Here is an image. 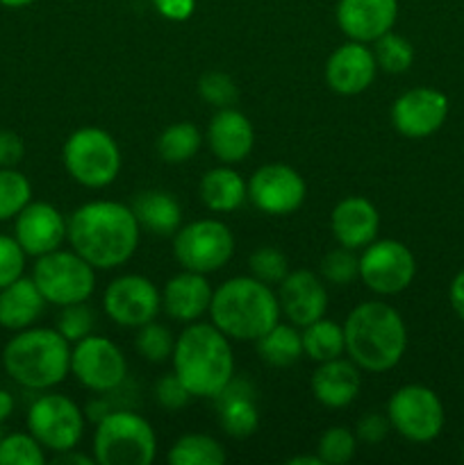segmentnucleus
Segmentation results:
<instances>
[{"mask_svg": "<svg viewBox=\"0 0 464 465\" xmlns=\"http://www.w3.org/2000/svg\"><path fill=\"white\" fill-rule=\"evenodd\" d=\"M141 239L135 212L116 200H91L68 216L66 241L98 271L130 262Z\"/></svg>", "mask_w": 464, "mask_h": 465, "instance_id": "f257e3e1", "label": "nucleus"}, {"mask_svg": "<svg viewBox=\"0 0 464 465\" xmlns=\"http://www.w3.org/2000/svg\"><path fill=\"white\" fill-rule=\"evenodd\" d=\"M171 361L173 372L180 377L191 398L214 400L235 377L230 339L212 322H189L176 339Z\"/></svg>", "mask_w": 464, "mask_h": 465, "instance_id": "f03ea898", "label": "nucleus"}, {"mask_svg": "<svg viewBox=\"0 0 464 465\" xmlns=\"http://www.w3.org/2000/svg\"><path fill=\"white\" fill-rule=\"evenodd\" d=\"M346 354L367 372H387L396 368L408 348L403 316L391 304L368 300L358 304L344 321Z\"/></svg>", "mask_w": 464, "mask_h": 465, "instance_id": "7ed1b4c3", "label": "nucleus"}, {"mask_svg": "<svg viewBox=\"0 0 464 465\" xmlns=\"http://www.w3.org/2000/svg\"><path fill=\"white\" fill-rule=\"evenodd\" d=\"M280 302L271 286L239 275L214 289L209 318L232 341H257L280 321Z\"/></svg>", "mask_w": 464, "mask_h": 465, "instance_id": "20e7f679", "label": "nucleus"}, {"mask_svg": "<svg viewBox=\"0 0 464 465\" xmlns=\"http://www.w3.org/2000/svg\"><path fill=\"white\" fill-rule=\"evenodd\" d=\"M3 366L23 389L48 391L71 372V343L57 330L27 327L7 341Z\"/></svg>", "mask_w": 464, "mask_h": 465, "instance_id": "39448f33", "label": "nucleus"}, {"mask_svg": "<svg viewBox=\"0 0 464 465\" xmlns=\"http://www.w3.org/2000/svg\"><path fill=\"white\" fill-rule=\"evenodd\" d=\"M157 436L150 422L130 409H112L96 422L94 459L98 465H150Z\"/></svg>", "mask_w": 464, "mask_h": 465, "instance_id": "423d86ee", "label": "nucleus"}, {"mask_svg": "<svg viewBox=\"0 0 464 465\" xmlns=\"http://www.w3.org/2000/svg\"><path fill=\"white\" fill-rule=\"evenodd\" d=\"M62 162L68 175L86 189H105L121 173V148L103 127H80L62 148Z\"/></svg>", "mask_w": 464, "mask_h": 465, "instance_id": "0eeeda50", "label": "nucleus"}, {"mask_svg": "<svg viewBox=\"0 0 464 465\" xmlns=\"http://www.w3.org/2000/svg\"><path fill=\"white\" fill-rule=\"evenodd\" d=\"M32 280L55 307L86 302L96 289V268L82 259L76 250H53L36 257Z\"/></svg>", "mask_w": 464, "mask_h": 465, "instance_id": "6e6552de", "label": "nucleus"}, {"mask_svg": "<svg viewBox=\"0 0 464 465\" xmlns=\"http://www.w3.org/2000/svg\"><path fill=\"white\" fill-rule=\"evenodd\" d=\"M235 254V236L230 227L217 218L187 223L173 234V257L185 271L217 272L227 266Z\"/></svg>", "mask_w": 464, "mask_h": 465, "instance_id": "1a4fd4ad", "label": "nucleus"}, {"mask_svg": "<svg viewBox=\"0 0 464 465\" xmlns=\"http://www.w3.org/2000/svg\"><path fill=\"white\" fill-rule=\"evenodd\" d=\"M85 411L62 393H45L27 409V431L48 452L59 454L77 448L85 436Z\"/></svg>", "mask_w": 464, "mask_h": 465, "instance_id": "9d476101", "label": "nucleus"}, {"mask_svg": "<svg viewBox=\"0 0 464 465\" xmlns=\"http://www.w3.org/2000/svg\"><path fill=\"white\" fill-rule=\"evenodd\" d=\"M391 430L412 443H430L444 430V404L432 389L408 384L394 391L387 402Z\"/></svg>", "mask_w": 464, "mask_h": 465, "instance_id": "9b49d317", "label": "nucleus"}, {"mask_svg": "<svg viewBox=\"0 0 464 465\" xmlns=\"http://www.w3.org/2000/svg\"><path fill=\"white\" fill-rule=\"evenodd\" d=\"M71 375L86 391L107 395L126 384L127 361L114 341L89 334L71 348Z\"/></svg>", "mask_w": 464, "mask_h": 465, "instance_id": "f8f14e48", "label": "nucleus"}, {"mask_svg": "<svg viewBox=\"0 0 464 465\" xmlns=\"http://www.w3.org/2000/svg\"><path fill=\"white\" fill-rule=\"evenodd\" d=\"M417 275L412 250L394 239H376L359 254V280L378 295H398Z\"/></svg>", "mask_w": 464, "mask_h": 465, "instance_id": "ddd939ff", "label": "nucleus"}, {"mask_svg": "<svg viewBox=\"0 0 464 465\" xmlns=\"http://www.w3.org/2000/svg\"><path fill=\"white\" fill-rule=\"evenodd\" d=\"M103 307L109 321L121 327L139 330L155 321L162 309V293L144 275H121L107 284L103 293Z\"/></svg>", "mask_w": 464, "mask_h": 465, "instance_id": "4468645a", "label": "nucleus"}, {"mask_svg": "<svg viewBox=\"0 0 464 465\" xmlns=\"http://www.w3.org/2000/svg\"><path fill=\"white\" fill-rule=\"evenodd\" d=\"M308 195V184L287 163H264L250 175L248 198L267 216H289L298 212Z\"/></svg>", "mask_w": 464, "mask_h": 465, "instance_id": "2eb2a0df", "label": "nucleus"}, {"mask_svg": "<svg viewBox=\"0 0 464 465\" xmlns=\"http://www.w3.org/2000/svg\"><path fill=\"white\" fill-rule=\"evenodd\" d=\"M449 116V98L430 86L405 91L391 104V125L408 139H426L444 125Z\"/></svg>", "mask_w": 464, "mask_h": 465, "instance_id": "dca6fc26", "label": "nucleus"}, {"mask_svg": "<svg viewBox=\"0 0 464 465\" xmlns=\"http://www.w3.org/2000/svg\"><path fill=\"white\" fill-rule=\"evenodd\" d=\"M68 218L50 203H27L14 218V239L27 257H41L62 248L66 241Z\"/></svg>", "mask_w": 464, "mask_h": 465, "instance_id": "f3484780", "label": "nucleus"}, {"mask_svg": "<svg viewBox=\"0 0 464 465\" xmlns=\"http://www.w3.org/2000/svg\"><path fill=\"white\" fill-rule=\"evenodd\" d=\"M277 289V302L287 321L296 327H308L326 316L328 291L323 277L312 271H289Z\"/></svg>", "mask_w": 464, "mask_h": 465, "instance_id": "a211bd4d", "label": "nucleus"}, {"mask_svg": "<svg viewBox=\"0 0 464 465\" xmlns=\"http://www.w3.org/2000/svg\"><path fill=\"white\" fill-rule=\"evenodd\" d=\"M378 62L373 48L362 41H348L332 50L326 62V82L335 94L358 95L373 84Z\"/></svg>", "mask_w": 464, "mask_h": 465, "instance_id": "6ab92c4d", "label": "nucleus"}, {"mask_svg": "<svg viewBox=\"0 0 464 465\" xmlns=\"http://www.w3.org/2000/svg\"><path fill=\"white\" fill-rule=\"evenodd\" d=\"M339 30L350 41L373 44L394 30L398 18V0H339L335 9Z\"/></svg>", "mask_w": 464, "mask_h": 465, "instance_id": "aec40b11", "label": "nucleus"}, {"mask_svg": "<svg viewBox=\"0 0 464 465\" xmlns=\"http://www.w3.org/2000/svg\"><path fill=\"white\" fill-rule=\"evenodd\" d=\"M209 150L221 163H241L255 145V130L253 123L248 121L244 112L235 107L218 109L207 125L205 134Z\"/></svg>", "mask_w": 464, "mask_h": 465, "instance_id": "412c9836", "label": "nucleus"}, {"mask_svg": "<svg viewBox=\"0 0 464 465\" xmlns=\"http://www.w3.org/2000/svg\"><path fill=\"white\" fill-rule=\"evenodd\" d=\"M330 230L337 245H344L350 250L367 248L371 241L378 239L380 213L371 200L348 195V198L339 200L332 209Z\"/></svg>", "mask_w": 464, "mask_h": 465, "instance_id": "4be33fe9", "label": "nucleus"}, {"mask_svg": "<svg viewBox=\"0 0 464 465\" xmlns=\"http://www.w3.org/2000/svg\"><path fill=\"white\" fill-rule=\"evenodd\" d=\"M212 295L214 289L203 272L182 268V272L173 275L164 284L162 309L166 312L168 318L189 325V322L200 321L205 313H209Z\"/></svg>", "mask_w": 464, "mask_h": 465, "instance_id": "5701e85b", "label": "nucleus"}, {"mask_svg": "<svg viewBox=\"0 0 464 465\" xmlns=\"http://www.w3.org/2000/svg\"><path fill=\"white\" fill-rule=\"evenodd\" d=\"M312 395L318 404L328 409H344L355 402L362 389L359 368L350 359H330L318 363L312 372Z\"/></svg>", "mask_w": 464, "mask_h": 465, "instance_id": "b1692460", "label": "nucleus"}, {"mask_svg": "<svg viewBox=\"0 0 464 465\" xmlns=\"http://www.w3.org/2000/svg\"><path fill=\"white\" fill-rule=\"evenodd\" d=\"M223 431L232 439H248L259 427V411L255 389L246 380L232 377L226 389L214 398Z\"/></svg>", "mask_w": 464, "mask_h": 465, "instance_id": "393cba45", "label": "nucleus"}, {"mask_svg": "<svg viewBox=\"0 0 464 465\" xmlns=\"http://www.w3.org/2000/svg\"><path fill=\"white\" fill-rule=\"evenodd\" d=\"M45 309V298L32 277H18L0 289V327L21 331L35 325Z\"/></svg>", "mask_w": 464, "mask_h": 465, "instance_id": "a878e982", "label": "nucleus"}, {"mask_svg": "<svg viewBox=\"0 0 464 465\" xmlns=\"http://www.w3.org/2000/svg\"><path fill=\"white\" fill-rule=\"evenodd\" d=\"M200 200L209 212L232 213L246 203L248 198V182L239 175L232 166L209 168L198 184Z\"/></svg>", "mask_w": 464, "mask_h": 465, "instance_id": "bb28decb", "label": "nucleus"}, {"mask_svg": "<svg viewBox=\"0 0 464 465\" xmlns=\"http://www.w3.org/2000/svg\"><path fill=\"white\" fill-rule=\"evenodd\" d=\"M132 212L141 230L155 236H173L182 227V209L166 191L150 189L132 200Z\"/></svg>", "mask_w": 464, "mask_h": 465, "instance_id": "cd10ccee", "label": "nucleus"}, {"mask_svg": "<svg viewBox=\"0 0 464 465\" xmlns=\"http://www.w3.org/2000/svg\"><path fill=\"white\" fill-rule=\"evenodd\" d=\"M257 354L262 357L264 363L273 368H289L303 357V336H300L298 327L285 325L277 321L267 334L259 336L257 341Z\"/></svg>", "mask_w": 464, "mask_h": 465, "instance_id": "c85d7f7f", "label": "nucleus"}, {"mask_svg": "<svg viewBox=\"0 0 464 465\" xmlns=\"http://www.w3.org/2000/svg\"><path fill=\"white\" fill-rule=\"evenodd\" d=\"M300 336H303L305 357H309L317 363L330 361V359L341 357L346 352L344 325L328 321L326 316L314 321L312 325L303 327Z\"/></svg>", "mask_w": 464, "mask_h": 465, "instance_id": "c756f323", "label": "nucleus"}, {"mask_svg": "<svg viewBox=\"0 0 464 465\" xmlns=\"http://www.w3.org/2000/svg\"><path fill=\"white\" fill-rule=\"evenodd\" d=\"M226 459V448L207 434L180 436L166 454V461L171 465H223Z\"/></svg>", "mask_w": 464, "mask_h": 465, "instance_id": "7c9ffc66", "label": "nucleus"}, {"mask_svg": "<svg viewBox=\"0 0 464 465\" xmlns=\"http://www.w3.org/2000/svg\"><path fill=\"white\" fill-rule=\"evenodd\" d=\"M203 145V134L194 123H173L159 134L157 153L166 163H187Z\"/></svg>", "mask_w": 464, "mask_h": 465, "instance_id": "2f4dec72", "label": "nucleus"}, {"mask_svg": "<svg viewBox=\"0 0 464 465\" xmlns=\"http://www.w3.org/2000/svg\"><path fill=\"white\" fill-rule=\"evenodd\" d=\"M373 54H376L378 68L391 75L405 73L414 62V45L405 36L396 35L394 30L373 41Z\"/></svg>", "mask_w": 464, "mask_h": 465, "instance_id": "473e14b6", "label": "nucleus"}, {"mask_svg": "<svg viewBox=\"0 0 464 465\" xmlns=\"http://www.w3.org/2000/svg\"><path fill=\"white\" fill-rule=\"evenodd\" d=\"M32 200V184L16 168H0V221H12Z\"/></svg>", "mask_w": 464, "mask_h": 465, "instance_id": "72a5a7b5", "label": "nucleus"}, {"mask_svg": "<svg viewBox=\"0 0 464 465\" xmlns=\"http://www.w3.org/2000/svg\"><path fill=\"white\" fill-rule=\"evenodd\" d=\"M173 348H176V336L171 334L166 325L150 321L136 330L135 350L150 363H164L171 359Z\"/></svg>", "mask_w": 464, "mask_h": 465, "instance_id": "f704fd0d", "label": "nucleus"}, {"mask_svg": "<svg viewBox=\"0 0 464 465\" xmlns=\"http://www.w3.org/2000/svg\"><path fill=\"white\" fill-rule=\"evenodd\" d=\"M45 450L35 436L27 431L5 434L0 440V465H44Z\"/></svg>", "mask_w": 464, "mask_h": 465, "instance_id": "c9c22d12", "label": "nucleus"}, {"mask_svg": "<svg viewBox=\"0 0 464 465\" xmlns=\"http://www.w3.org/2000/svg\"><path fill=\"white\" fill-rule=\"evenodd\" d=\"M358 452V436L348 427H330L317 443V454L323 465H346Z\"/></svg>", "mask_w": 464, "mask_h": 465, "instance_id": "e433bc0d", "label": "nucleus"}, {"mask_svg": "<svg viewBox=\"0 0 464 465\" xmlns=\"http://www.w3.org/2000/svg\"><path fill=\"white\" fill-rule=\"evenodd\" d=\"M318 272L328 284L348 286L359 277V257L355 254V250L344 248V245L332 248L330 252L323 254Z\"/></svg>", "mask_w": 464, "mask_h": 465, "instance_id": "4c0bfd02", "label": "nucleus"}, {"mask_svg": "<svg viewBox=\"0 0 464 465\" xmlns=\"http://www.w3.org/2000/svg\"><path fill=\"white\" fill-rule=\"evenodd\" d=\"M248 268L255 280L271 286L285 280L287 272H289V262H287L282 250L273 248V245H262L248 257Z\"/></svg>", "mask_w": 464, "mask_h": 465, "instance_id": "58836bf2", "label": "nucleus"}, {"mask_svg": "<svg viewBox=\"0 0 464 465\" xmlns=\"http://www.w3.org/2000/svg\"><path fill=\"white\" fill-rule=\"evenodd\" d=\"M198 94L205 103L212 104V107H217V109L235 107V103L239 100V89H237V82L223 71L205 73V75L198 80Z\"/></svg>", "mask_w": 464, "mask_h": 465, "instance_id": "ea45409f", "label": "nucleus"}, {"mask_svg": "<svg viewBox=\"0 0 464 465\" xmlns=\"http://www.w3.org/2000/svg\"><path fill=\"white\" fill-rule=\"evenodd\" d=\"M94 327L96 313L86 302L62 307V313H59L57 321V331L68 341V343H77V341L85 339V336L94 334Z\"/></svg>", "mask_w": 464, "mask_h": 465, "instance_id": "a19ab883", "label": "nucleus"}, {"mask_svg": "<svg viewBox=\"0 0 464 465\" xmlns=\"http://www.w3.org/2000/svg\"><path fill=\"white\" fill-rule=\"evenodd\" d=\"M25 250L14 236L0 234V289L23 277L25 271Z\"/></svg>", "mask_w": 464, "mask_h": 465, "instance_id": "79ce46f5", "label": "nucleus"}, {"mask_svg": "<svg viewBox=\"0 0 464 465\" xmlns=\"http://www.w3.org/2000/svg\"><path fill=\"white\" fill-rule=\"evenodd\" d=\"M153 395L155 402L162 409H166V411H180V409H185L191 400V393L187 391V386L182 384L180 377H177L176 372H168V375L159 377V380L155 381Z\"/></svg>", "mask_w": 464, "mask_h": 465, "instance_id": "37998d69", "label": "nucleus"}, {"mask_svg": "<svg viewBox=\"0 0 464 465\" xmlns=\"http://www.w3.org/2000/svg\"><path fill=\"white\" fill-rule=\"evenodd\" d=\"M389 430H391V422L389 418H387V413L371 411V413H364V416L359 418L358 425H355V436H358V440H362V443L376 445L387 439Z\"/></svg>", "mask_w": 464, "mask_h": 465, "instance_id": "c03bdc74", "label": "nucleus"}, {"mask_svg": "<svg viewBox=\"0 0 464 465\" xmlns=\"http://www.w3.org/2000/svg\"><path fill=\"white\" fill-rule=\"evenodd\" d=\"M25 157V143L12 130H0V168H16Z\"/></svg>", "mask_w": 464, "mask_h": 465, "instance_id": "a18cd8bd", "label": "nucleus"}, {"mask_svg": "<svg viewBox=\"0 0 464 465\" xmlns=\"http://www.w3.org/2000/svg\"><path fill=\"white\" fill-rule=\"evenodd\" d=\"M153 7L157 9L159 16L166 21L182 23L189 21L196 12V0H153Z\"/></svg>", "mask_w": 464, "mask_h": 465, "instance_id": "49530a36", "label": "nucleus"}, {"mask_svg": "<svg viewBox=\"0 0 464 465\" xmlns=\"http://www.w3.org/2000/svg\"><path fill=\"white\" fill-rule=\"evenodd\" d=\"M449 295H450V307H453L455 313L464 321V271H459L458 275L453 277Z\"/></svg>", "mask_w": 464, "mask_h": 465, "instance_id": "de8ad7c7", "label": "nucleus"}, {"mask_svg": "<svg viewBox=\"0 0 464 465\" xmlns=\"http://www.w3.org/2000/svg\"><path fill=\"white\" fill-rule=\"evenodd\" d=\"M53 463H62V465H94L96 459L86 457L85 452H76V448L68 450V452H59L53 457Z\"/></svg>", "mask_w": 464, "mask_h": 465, "instance_id": "09e8293b", "label": "nucleus"}, {"mask_svg": "<svg viewBox=\"0 0 464 465\" xmlns=\"http://www.w3.org/2000/svg\"><path fill=\"white\" fill-rule=\"evenodd\" d=\"M14 413V398L12 393H7V391L0 389V425H3L5 420H7L9 416Z\"/></svg>", "mask_w": 464, "mask_h": 465, "instance_id": "8fccbe9b", "label": "nucleus"}, {"mask_svg": "<svg viewBox=\"0 0 464 465\" xmlns=\"http://www.w3.org/2000/svg\"><path fill=\"white\" fill-rule=\"evenodd\" d=\"M289 465H323L321 457L318 454H298V457H291L289 461H287Z\"/></svg>", "mask_w": 464, "mask_h": 465, "instance_id": "3c124183", "label": "nucleus"}, {"mask_svg": "<svg viewBox=\"0 0 464 465\" xmlns=\"http://www.w3.org/2000/svg\"><path fill=\"white\" fill-rule=\"evenodd\" d=\"M35 0H0V5L3 7H12V9H18V7H27V5H32Z\"/></svg>", "mask_w": 464, "mask_h": 465, "instance_id": "603ef678", "label": "nucleus"}, {"mask_svg": "<svg viewBox=\"0 0 464 465\" xmlns=\"http://www.w3.org/2000/svg\"><path fill=\"white\" fill-rule=\"evenodd\" d=\"M3 436H5V431H3V427H0V440H3Z\"/></svg>", "mask_w": 464, "mask_h": 465, "instance_id": "864d4df0", "label": "nucleus"}, {"mask_svg": "<svg viewBox=\"0 0 464 465\" xmlns=\"http://www.w3.org/2000/svg\"><path fill=\"white\" fill-rule=\"evenodd\" d=\"M462 459H464V452H462Z\"/></svg>", "mask_w": 464, "mask_h": 465, "instance_id": "5fc2aeb1", "label": "nucleus"}]
</instances>
